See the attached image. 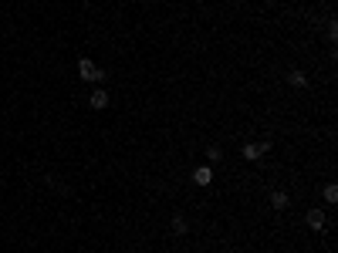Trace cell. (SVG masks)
Segmentation results:
<instances>
[{
  "mask_svg": "<svg viewBox=\"0 0 338 253\" xmlns=\"http://www.w3.org/2000/svg\"><path fill=\"white\" fill-rule=\"evenodd\" d=\"M78 75H81L85 81H102V78H105V71H102V68H98L95 61H88V58H81V61H78Z\"/></svg>",
  "mask_w": 338,
  "mask_h": 253,
  "instance_id": "obj_1",
  "label": "cell"
},
{
  "mask_svg": "<svg viewBox=\"0 0 338 253\" xmlns=\"http://www.w3.org/2000/svg\"><path fill=\"white\" fill-rule=\"evenodd\" d=\"M193 182H196V186H210V182H213V169H210V166H200V169L193 172Z\"/></svg>",
  "mask_w": 338,
  "mask_h": 253,
  "instance_id": "obj_2",
  "label": "cell"
},
{
  "mask_svg": "<svg viewBox=\"0 0 338 253\" xmlns=\"http://www.w3.org/2000/svg\"><path fill=\"white\" fill-rule=\"evenodd\" d=\"M304 219H308V226H311V230H321V226H325V210H308Z\"/></svg>",
  "mask_w": 338,
  "mask_h": 253,
  "instance_id": "obj_3",
  "label": "cell"
},
{
  "mask_svg": "<svg viewBox=\"0 0 338 253\" xmlns=\"http://www.w3.org/2000/svg\"><path fill=\"white\" fill-rule=\"evenodd\" d=\"M88 105H92L95 112H102V108H105V105H109V95H105V91H102V88H98V91H95V95L88 98Z\"/></svg>",
  "mask_w": 338,
  "mask_h": 253,
  "instance_id": "obj_4",
  "label": "cell"
},
{
  "mask_svg": "<svg viewBox=\"0 0 338 253\" xmlns=\"http://www.w3.org/2000/svg\"><path fill=\"white\" fill-rule=\"evenodd\" d=\"M261 156H264V152H261V145H257V142H250V145H244V159H247V162H257Z\"/></svg>",
  "mask_w": 338,
  "mask_h": 253,
  "instance_id": "obj_5",
  "label": "cell"
},
{
  "mask_svg": "<svg viewBox=\"0 0 338 253\" xmlns=\"http://www.w3.org/2000/svg\"><path fill=\"white\" fill-rule=\"evenodd\" d=\"M287 203H291L287 193H271V206H274V210H287Z\"/></svg>",
  "mask_w": 338,
  "mask_h": 253,
  "instance_id": "obj_6",
  "label": "cell"
},
{
  "mask_svg": "<svg viewBox=\"0 0 338 253\" xmlns=\"http://www.w3.org/2000/svg\"><path fill=\"white\" fill-rule=\"evenodd\" d=\"M172 230H176V233H186V230H189V223H186V216H179V213L172 216Z\"/></svg>",
  "mask_w": 338,
  "mask_h": 253,
  "instance_id": "obj_7",
  "label": "cell"
},
{
  "mask_svg": "<svg viewBox=\"0 0 338 253\" xmlns=\"http://www.w3.org/2000/svg\"><path fill=\"white\" fill-rule=\"evenodd\" d=\"M287 81H291L294 88H304V84H308V78H304V71H291V75H287Z\"/></svg>",
  "mask_w": 338,
  "mask_h": 253,
  "instance_id": "obj_8",
  "label": "cell"
},
{
  "mask_svg": "<svg viewBox=\"0 0 338 253\" xmlns=\"http://www.w3.org/2000/svg\"><path fill=\"white\" fill-rule=\"evenodd\" d=\"M325 203H338V186H325Z\"/></svg>",
  "mask_w": 338,
  "mask_h": 253,
  "instance_id": "obj_9",
  "label": "cell"
},
{
  "mask_svg": "<svg viewBox=\"0 0 338 253\" xmlns=\"http://www.w3.org/2000/svg\"><path fill=\"white\" fill-rule=\"evenodd\" d=\"M328 41H332V44L338 41V24H335V20H328Z\"/></svg>",
  "mask_w": 338,
  "mask_h": 253,
  "instance_id": "obj_10",
  "label": "cell"
},
{
  "mask_svg": "<svg viewBox=\"0 0 338 253\" xmlns=\"http://www.w3.org/2000/svg\"><path fill=\"white\" fill-rule=\"evenodd\" d=\"M207 156H210V162H220V159H224V152H220L217 145H210V152H207Z\"/></svg>",
  "mask_w": 338,
  "mask_h": 253,
  "instance_id": "obj_11",
  "label": "cell"
}]
</instances>
